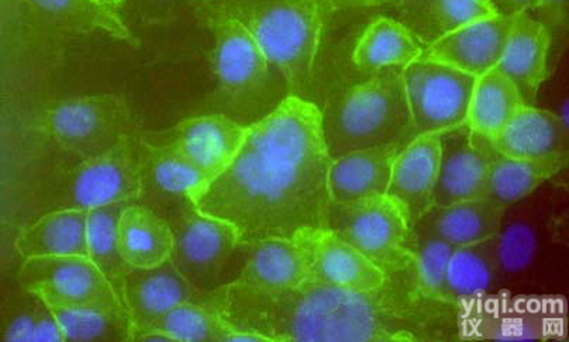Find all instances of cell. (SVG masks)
<instances>
[{"label": "cell", "mask_w": 569, "mask_h": 342, "mask_svg": "<svg viewBox=\"0 0 569 342\" xmlns=\"http://www.w3.org/2000/svg\"><path fill=\"white\" fill-rule=\"evenodd\" d=\"M551 36L545 24L527 10L515 13L508 44L497 67L518 88L526 107H535L547 73Z\"/></svg>", "instance_id": "d6986e66"}, {"label": "cell", "mask_w": 569, "mask_h": 342, "mask_svg": "<svg viewBox=\"0 0 569 342\" xmlns=\"http://www.w3.org/2000/svg\"><path fill=\"white\" fill-rule=\"evenodd\" d=\"M16 14L30 29L60 36L102 33L134 44L120 18V2L104 0H26L16 2Z\"/></svg>", "instance_id": "7c38bea8"}, {"label": "cell", "mask_w": 569, "mask_h": 342, "mask_svg": "<svg viewBox=\"0 0 569 342\" xmlns=\"http://www.w3.org/2000/svg\"><path fill=\"white\" fill-rule=\"evenodd\" d=\"M423 46L392 16L373 20L352 51V62L361 71L377 72L406 67L418 61Z\"/></svg>", "instance_id": "f1b7e54d"}, {"label": "cell", "mask_w": 569, "mask_h": 342, "mask_svg": "<svg viewBox=\"0 0 569 342\" xmlns=\"http://www.w3.org/2000/svg\"><path fill=\"white\" fill-rule=\"evenodd\" d=\"M523 107L518 88L498 68H493L477 78L466 124L473 133L492 141Z\"/></svg>", "instance_id": "f546056e"}, {"label": "cell", "mask_w": 569, "mask_h": 342, "mask_svg": "<svg viewBox=\"0 0 569 342\" xmlns=\"http://www.w3.org/2000/svg\"><path fill=\"white\" fill-rule=\"evenodd\" d=\"M44 130L82 161L108 154L137 134L128 103L110 93L61 100L47 112Z\"/></svg>", "instance_id": "8992f818"}, {"label": "cell", "mask_w": 569, "mask_h": 342, "mask_svg": "<svg viewBox=\"0 0 569 342\" xmlns=\"http://www.w3.org/2000/svg\"><path fill=\"white\" fill-rule=\"evenodd\" d=\"M302 247L309 266V279L355 292H373L389 276L329 229L305 230L295 237Z\"/></svg>", "instance_id": "4fadbf2b"}, {"label": "cell", "mask_w": 569, "mask_h": 342, "mask_svg": "<svg viewBox=\"0 0 569 342\" xmlns=\"http://www.w3.org/2000/svg\"><path fill=\"white\" fill-rule=\"evenodd\" d=\"M118 243L121 256L130 268H152L171 260L173 234L171 224L144 204L131 203L120 215Z\"/></svg>", "instance_id": "484cf974"}, {"label": "cell", "mask_w": 569, "mask_h": 342, "mask_svg": "<svg viewBox=\"0 0 569 342\" xmlns=\"http://www.w3.org/2000/svg\"><path fill=\"white\" fill-rule=\"evenodd\" d=\"M439 164L440 134L416 137L412 143L400 150L393 162L387 197L402 209L410 229L435 207Z\"/></svg>", "instance_id": "ac0fdd59"}, {"label": "cell", "mask_w": 569, "mask_h": 342, "mask_svg": "<svg viewBox=\"0 0 569 342\" xmlns=\"http://www.w3.org/2000/svg\"><path fill=\"white\" fill-rule=\"evenodd\" d=\"M402 147H378L358 150L331 161L328 187L331 203L387 194L395 160Z\"/></svg>", "instance_id": "7402d4cb"}, {"label": "cell", "mask_w": 569, "mask_h": 342, "mask_svg": "<svg viewBox=\"0 0 569 342\" xmlns=\"http://www.w3.org/2000/svg\"><path fill=\"white\" fill-rule=\"evenodd\" d=\"M402 79L416 135L440 134L467 123L476 77L418 60L402 70Z\"/></svg>", "instance_id": "8fae6325"}, {"label": "cell", "mask_w": 569, "mask_h": 342, "mask_svg": "<svg viewBox=\"0 0 569 342\" xmlns=\"http://www.w3.org/2000/svg\"><path fill=\"white\" fill-rule=\"evenodd\" d=\"M321 110V109H320ZM321 130L331 161L358 150L412 143L416 130L402 70L373 72L367 81L329 100Z\"/></svg>", "instance_id": "277c9868"}, {"label": "cell", "mask_w": 569, "mask_h": 342, "mask_svg": "<svg viewBox=\"0 0 569 342\" xmlns=\"http://www.w3.org/2000/svg\"><path fill=\"white\" fill-rule=\"evenodd\" d=\"M66 341H133L124 309L51 308Z\"/></svg>", "instance_id": "836d02e7"}, {"label": "cell", "mask_w": 569, "mask_h": 342, "mask_svg": "<svg viewBox=\"0 0 569 342\" xmlns=\"http://www.w3.org/2000/svg\"><path fill=\"white\" fill-rule=\"evenodd\" d=\"M88 212L82 209L52 210L16 239L23 260L40 256L88 254Z\"/></svg>", "instance_id": "4316f807"}, {"label": "cell", "mask_w": 569, "mask_h": 342, "mask_svg": "<svg viewBox=\"0 0 569 342\" xmlns=\"http://www.w3.org/2000/svg\"><path fill=\"white\" fill-rule=\"evenodd\" d=\"M495 151L515 160H537L567 151L566 125L557 114L523 107L491 141Z\"/></svg>", "instance_id": "d4e9b609"}, {"label": "cell", "mask_w": 569, "mask_h": 342, "mask_svg": "<svg viewBox=\"0 0 569 342\" xmlns=\"http://www.w3.org/2000/svg\"><path fill=\"white\" fill-rule=\"evenodd\" d=\"M242 266L231 282L262 291L302 285L310 278L307 256L295 239H268L240 244ZM230 283V282H229Z\"/></svg>", "instance_id": "ffe728a7"}, {"label": "cell", "mask_w": 569, "mask_h": 342, "mask_svg": "<svg viewBox=\"0 0 569 342\" xmlns=\"http://www.w3.org/2000/svg\"><path fill=\"white\" fill-rule=\"evenodd\" d=\"M539 247V240L530 225L516 223L508 229H500L495 237V254L498 271L516 273L531 264Z\"/></svg>", "instance_id": "d590c367"}, {"label": "cell", "mask_w": 569, "mask_h": 342, "mask_svg": "<svg viewBox=\"0 0 569 342\" xmlns=\"http://www.w3.org/2000/svg\"><path fill=\"white\" fill-rule=\"evenodd\" d=\"M226 342H272L268 336L256 331L230 328Z\"/></svg>", "instance_id": "74e56055"}, {"label": "cell", "mask_w": 569, "mask_h": 342, "mask_svg": "<svg viewBox=\"0 0 569 342\" xmlns=\"http://www.w3.org/2000/svg\"><path fill=\"white\" fill-rule=\"evenodd\" d=\"M198 7L212 31L213 67L220 92L249 128L291 97L287 81L262 54L244 26L216 10L210 2Z\"/></svg>", "instance_id": "5b68a950"}, {"label": "cell", "mask_w": 569, "mask_h": 342, "mask_svg": "<svg viewBox=\"0 0 569 342\" xmlns=\"http://www.w3.org/2000/svg\"><path fill=\"white\" fill-rule=\"evenodd\" d=\"M516 13V12H515ZM515 13L498 14L458 29L427 47L419 60L439 62L476 78L499 66L513 28Z\"/></svg>", "instance_id": "9a60e30c"}, {"label": "cell", "mask_w": 569, "mask_h": 342, "mask_svg": "<svg viewBox=\"0 0 569 342\" xmlns=\"http://www.w3.org/2000/svg\"><path fill=\"white\" fill-rule=\"evenodd\" d=\"M166 219L172 229L171 261L177 270L202 293L223 286L224 272L240 249L233 225L200 213L192 200L172 207Z\"/></svg>", "instance_id": "9c48e42d"}, {"label": "cell", "mask_w": 569, "mask_h": 342, "mask_svg": "<svg viewBox=\"0 0 569 342\" xmlns=\"http://www.w3.org/2000/svg\"><path fill=\"white\" fill-rule=\"evenodd\" d=\"M491 150V141L473 133L467 124L442 131L435 207L478 199Z\"/></svg>", "instance_id": "2e32d148"}, {"label": "cell", "mask_w": 569, "mask_h": 342, "mask_svg": "<svg viewBox=\"0 0 569 342\" xmlns=\"http://www.w3.org/2000/svg\"><path fill=\"white\" fill-rule=\"evenodd\" d=\"M244 26L262 54L282 73L291 97L310 100L321 30L333 3L312 0L210 2Z\"/></svg>", "instance_id": "3957f363"}, {"label": "cell", "mask_w": 569, "mask_h": 342, "mask_svg": "<svg viewBox=\"0 0 569 342\" xmlns=\"http://www.w3.org/2000/svg\"><path fill=\"white\" fill-rule=\"evenodd\" d=\"M505 212L506 209L485 199L431 207L412 225V233L437 237L456 249L479 244L499 234Z\"/></svg>", "instance_id": "44dd1931"}, {"label": "cell", "mask_w": 569, "mask_h": 342, "mask_svg": "<svg viewBox=\"0 0 569 342\" xmlns=\"http://www.w3.org/2000/svg\"><path fill=\"white\" fill-rule=\"evenodd\" d=\"M19 283L24 292L37 294L51 308L124 309L89 256L30 258L19 272Z\"/></svg>", "instance_id": "30bf717a"}, {"label": "cell", "mask_w": 569, "mask_h": 342, "mask_svg": "<svg viewBox=\"0 0 569 342\" xmlns=\"http://www.w3.org/2000/svg\"><path fill=\"white\" fill-rule=\"evenodd\" d=\"M567 164L568 152L537 160H515L500 155L492 147L478 199L489 200L508 209L510 204L533 193Z\"/></svg>", "instance_id": "cb8c5ba5"}, {"label": "cell", "mask_w": 569, "mask_h": 342, "mask_svg": "<svg viewBox=\"0 0 569 342\" xmlns=\"http://www.w3.org/2000/svg\"><path fill=\"white\" fill-rule=\"evenodd\" d=\"M29 293L26 308L16 312L4 325L2 340L9 342H34L37 315H39L40 298Z\"/></svg>", "instance_id": "8d00e7d4"}, {"label": "cell", "mask_w": 569, "mask_h": 342, "mask_svg": "<svg viewBox=\"0 0 569 342\" xmlns=\"http://www.w3.org/2000/svg\"><path fill=\"white\" fill-rule=\"evenodd\" d=\"M330 164L320 108L289 97L247 128L233 160L192 202L233 225L240 244L295 239L326 228Z\"/></svg>", "instance_id": "6da1fadb"}, {"label": "cell", "mask_w": 569, "mask_h": 342, "mask_svg": "<svg viewBox=\"0 0 569 342\" xmlns=\"http://www.w3.org/2000/svg\"><path fill=\"white\" fill-rule=\"evenodd\" d=\"M209 182L207 173L164 140H146L142 188L150 185L158 197L177 207L197 197Z\"/></svg>", "instance_id": "83f0119b"}, {"label": "cell", "mask_w": 569, "mask_h": 342, "mask_svg": "<svg viewBox=\"0 0 569 342\" xmlns=\"http://www.w3.org/2000/svg\"><path fill=\"white\" fill-rule=\"evenodd\" d=\"M368 260L395 275L412 266L410 224L402 209L387 194L351 203H330L326 228Z\"/></svg>", "instance_id": "ba28073f"}, {"label": "cell", "mask_w": 569, "mask_h": 342, "mask_svg": "<svg viewBox=\"0 0 569 342\" xmlns=\"http://www.w3.org/2000/svg\"><path fill=\"white\" fill-rule=\"evenodd\" d=\"M230 328L272 342H382L430 340L456 323L457 304L427 299L413 266L389 275L373 292H355L308 279L282 291L230 282L209 293Z\"/></svg>", "instance_id": "7a4b0ae2"}, {"label": "cell", "mask_w": 569, "mask_h": 342, "mask_svg": "<svg viewBox=\"0 0 569 342\" xmlns=\"http://www.w3.org/2000/svg\"><path fill=\"white\" fill-rule=\"evenodd\" d=\"M498 273L495 239L479 244L457 247L447 270L446 302L458 306L467 300L483 298L492 288Z\"/></svg>", "instance_id": "4dcf8cb0"}, {"label": "cell", "mask_w": 569, "mask_h": 342, "mask_svg": "<svg viewBox=\"0 0 569 342\" xmlns=\"http://www.w3.org/2000/svg\"><path fill=\"white\" fill-rule=\"evenodd\" d=\"M395 12L423 49L463 26L500 14L497 4L485 0H415L395 3Z\"/></svg>", "instance_id": "603a6c76"}, {"label": "cell", "mask_w": 569, "mask_h": 342, "mask_svg": "<svg viewBox=\"0 0 569 342\" xmlns=\"http://www.w3.org/2000/svg\"><path fill=\"white\" fill-rule=\"evenodd\" d=\"M246 133V125L229 115L209 114L183 120L160 139L181 152L212 181L233 160Z\"/></svg>", "instance_id": "e0dca14e"}, {"label": "cell", "mask_w": 569, "mask_h": 342, "mask_svg": "<svg viewBox=\"0 0 569 342\" xmlns=\"http://www.w3.org/2000/svg\"><path fill=\"white\" fill-rule=\"evenodd\" d=\"M455 250L456 247L445 240L416 234L410 230L409 252L412 258L416 285L425 298L446 302L447 270Z\"/></svg>", "instance_id": "e575fe53"}, {"label": "cell", "mask_w": 569, "mask_h": 342, "mask_svg": "<svg viewBox=\"0 0 569 342\" xmlns=\"http://www.w3.org/2000/svg\"><path fill=\"white\" fill-rule=\"evenodd\" d=\"M151 329L164 331L176 342H226L230 325L208 293L204 299L178 304Z\"/></svg>", "instance_id": "d6a6232c"}, {"label": "cell", "mask_w": 569, "mask_h": 342, "mask_svg": "<svg viewBox=\"0 0 569 342\" xmlns=\"http://www.w3.org/2000/svg\"><path fill=\"white\" fill-rule=\"evenodd\" d=\"M207 296L208 293L198 291L187 281L171 260L144 270L130 268L121 289V302L129 314L133 341L178 304Z\"/></svg>", "instance_id": "5bb4252c"}, {"label": "cell", "mask_w": 569, "mask_h": 342, "mask_svg": "<svg viewBox=\"0 0 569 342\" xmlns=\"http://www.w3.org/2000/svg\"><path fill=\"white\" fill-rule=\"evenodd\" d=\"M131 203H114L91 209L88 212L89 260L108 279L121 300V289L130 266L120 254L118 243L119 220L123 210ZM123 303V302H121Z\"/></svg>", "instance_id": "1f68e13d"}, {"label": "cell", "mask_w": 569, "mask_h": 342, "mask_svg": "<svg viewBox=\"0 0 569 342\" xmlns=\"http://www.w3.org/2000/svg\"><path fill=\"white\" fill-rule=\"evenodd\" d=\"M146 140L131 137L108 154L82 161L62 177L52 193L54 210H91L114 203H139Z\"/></svg>", "instance_id": "52a82bcc"}]
</instances>
